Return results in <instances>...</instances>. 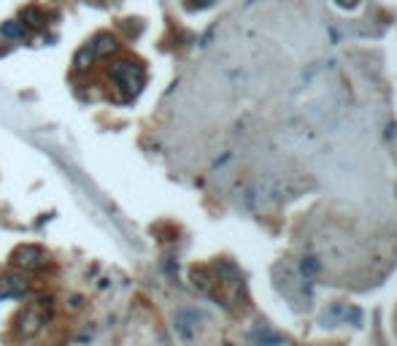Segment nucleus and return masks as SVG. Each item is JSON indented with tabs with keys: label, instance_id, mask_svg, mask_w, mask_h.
I'll use <instances>...</instances> for the list:
<instances>
[{
	"label": "nucleus",
	"instance_id": "1",
	"mask_svg": "<svg viewBox=\"0 0 397 346\" xmlns=\"http://www.w3.org/2000/svg\"><path fill=\"white\" fill-rule=\"evenodd\" d=\"M111 84L119 90V100H133L138 92H141V87H144V81H146V74H144V68L138 65V63H133V60H119V63H114V68H111Z\"/></svg>",
	"mask_w": 397,
	"mask_h": 346
},
{
	"label": "nucleus",
	"instance_id": "2",
	"mask_svg": "<svg viewBox=\"0 0 397 346\" xmlns=\"http://www.w3.org/2000/svg\"><path fill=\"white\" fill-rule=\"evenodd\" d=\"M49 317H51V300L49 297H35L25 311L19 314V320H17L19 338H35L44 330V324L49 322Z\"/></svg>",
	"mask_w": 397,
	"mask_h": 346
},
{
	"label": "nucleus",
	"instance_id": "3",
	"mask_svg": "<svg viewBox=\"0 0 397 346\" xmlns=\"http://www.w3.org/2000/svg\"><path fill=\"white\" fill-rule=\"evenodd\" d=\"M47 252L41 247H35V244H22V247L14 249V254H11V263H14V268L17 271H41L44 265H47Z\"/></svg>",
	"mask_w": 397,
	"mask_h": 346
},
{
	"label": "nucleus",
	"instance_id": "4",
	"mask_svg": "<svg viewBox=\"0 0 397 346\" xmlns=\"http://www.w3.org/2000/svg\"><path fill=\"white\" fill-rule=\"evenodd\" d=\"M27 290V279L25 273L19 271H11L6 273V276H0V293L8 297V295H22Z\"/></svg>",
	"mask_w": 397,
	"mask_h": 346
},
{
	"label": "nucleus",
	"instance_id": "5",
	"mask_svg": "<svg viewBox=\"0 0 397 346\" xmlns=\"http://www.w3.org/2000/svg\"><path fill=\"white\" fill-rule=\"evenodd\" d=\"M90 47L95 51V57H108V54L117 51V41H114L108 33H100V35H95V41H92Z\"/></svg>",
	"mask_w": 397,
	"mask_h": 346
},
{
	"label": "nucleus",
	"instance_id": "6",
	"mask_svg": "<svg viewBox=\"0 0 397 346\" xmlns=\"http://www.w3.org/2000/svg\"><path fill=\"white\" fill-rule=\"evenodd\" d=\"M3 35H6V38H27L25 22H6V25H3Z\"/></svg>",
	"mask_w": 397,
	"mask_h": 346
},
{
	"label": "nucleus",
	"instance_id": "7",
	"mask_svg": "<svg viewBox=\"0 0 397 346\" xmlns=\"http://www.w3.org/2000/svg\"><path fill=\"white\" fill-rule=\"evenodd\" d=\"M92 60H95V51H92V47H90V44H87L84 49L76 54V60H74L76 71H84V68H87V65H90Z\"/></svg>",
	"mask_w": 397,
	"mask_h": 346
},
{
	"label": "nucleus",
	"instance_id": "8",
	"mask_svg": "<svg viewBox=\"0 0 397 346\" xmlns=\"http://www.w3.org/2000/svg\"><path fill=\"white\" fill-rule=\"evenodd\" d=\"M22 19H25V22H30L33 27H41V25H44V14H41L38 8H33V6L22 11Z\"/></svg>",
	"mask_w": 397,
	"mask_h": 346
},
{
	"label": "nucleus",
	"instance_id": "9",
	"mask_svg": "<svg viewBox=\"0 0 397 346\" xmlns=\"http://www.w3.org/2000/svg\"><path fill=\"white\" fill-rule=\"evenodd\" d=\"M208 3H214V0H198V6H208Z\"/></svg>",
	"mask_w": 397,
	"mask_h": 346
},
{
	"label": "nucleus",
	"instance_id": "10",
	"mask_svg": "<svg viewBox=\"0 0 397 346\" xmlns=\"http://www.w3.org/2000/svg\"><path fill=\"white\" fill-rule=\"evenodd\" d=\"M341 3H344V6H354V0H341Z\"/></svg>",
	"mask_w": 397,
	"mask_h": 346
}]
</instances>
